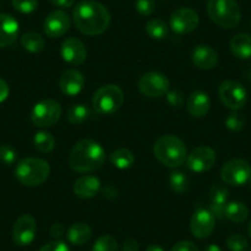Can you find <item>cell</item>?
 Segmentation results:
<instances>
[{
    "instance_id": "obj_1",
    "label": "cell",
    "mask_w": 251,
    "mask_h": 251,
    "mask_svg": "<svg viewBox=\"0 0 251 251\" xmlns=\"http://www.w3.org/2000/svg\"><path fill=\"white\" fill-rule=\"evenodd\" d=\"M73 21L81 33L98 36L105 32L111 23L107 9L95 0H81L73 9Z\"/></svg>"
},
{
    "instance_id": "obj_2",
    "label": "cell",
    "mask_w": 251,
    "mask_h": 251,
    "mask_svg": "<svg viewBox=\"0 0 251 251\" xmlns=\"http://www.w3.org/2000/svg\"><path fill=\"white\" fill-rule=\"evenodd\" d=\"M106 153L102 147L93 139L78 142L69 154V165L80 174L93 173L103 165Z\"/></svg>"
},
{
    "instance_id": "obj_3",
    "label": "cell",
    "mask_w": 251,
    "mask_h": 251,
    "mask_svg": "<svg viewBox=\"0 0 251 251\" xmlns=\"http://www.w3.org/2000/svg\"><path fill=\"white\" fill-rule=\"evenodd\" d=\"M153 153L163 165L169 168H178L187 158L185 143L178 137L171 134L161 136L156 139L153 146Z\"/></svg>"
},
{
    "instance_id": "obj_4",
    "label": "cell",
    "mask_w": 251,
    "mask_h": 251,
    "mask_svg": "<svg viewBox=\"0 0 251 251\" xmlns=\"http://www.w3.org/2000/svg\"><path fill=\"white\" fill-rule=\"evenodd\" d=\"M50 173V164L41 158H25L15 168V177L21 185L27 187L40 186L48 178Z\"/></svg>"
},
{
    "instance_id": "obj_5",
    "label": "cell",
    "mask_w": 251,
    "mask_h": 251,
    "mask_svg": "<svg viewBox=\"0 0 251 251\" xmlns=\"http://www.w3.org/2000/svg\"><path fill=\"white\" fill-rule=\"evenodd\" d=\"M207 13L214 24L223 28H234L241 20L240 6L235 0H207Z\"/></svg>"
},
{
    "instance_id": "obj_6",
    "label": "cell",
    "mask_w": 251,
    "mask_h": 251,
    "mask_svg": "<svg viewBox=\"0 0 251 251\" xmlns=\"http://www.w3.org/2000/svg\"><path fill=\"white\" fill-rule=\"evenodd\" d=\"M123 101H125V95L120 86L108 84L101 86L94 94L93 106L98 113L108 116L117 112L123 105Z\"/></svg>"
},
{
    "instance_id": "obj_7",
    "label": "cell",
    "mask_w": 251,
    "mask_h": 251,
    "mask_svg": "<svg viewBox=\"0 0 251 251\" xmlns=\"http://www.w3.org/2000/svg\"><path fill=\"white\" fill-rule=\"evenodd\" d=\"M62 116V106L53 99H45L33 106L31 111V121L36 127L47 128L58 122Z\"/></svg>"
},
{
    "instance_id": "obj_8",
    "label": "cell",
    "mask_w": 251,
    "mask_h": 251,
    "mask_svg": "<svg viewBox=\"0 0 251 251\" xmlns=\"http://www.w3.org/2000/svg\"><path fill=\"white\" fill-rule=\"evenodd\" d=\"M221 178L230 186H244L251 181V165L244 159H231L221 169Z\"/></svg>"
},
{
    "instance_id": "obj_9",
    "label": "cell",
    "mask_w": 251,
    "mask_h": 251,
    "mask_svg": "<svg viewBox=\"0 0 251 251\" xmlns=\"http://www.w3.org/2000/svg\"><path fill=\"white\" fill-rule=\"evenodd\" d=\"M218 95L222 103L231 111L241 110L248 101V91L243 84L235 80H226L221 83Z\"/></svg>"
},
{
    "instance_id": "obj_10",
    "label": "cell",
    "mask_w": 251,
    "mask_h": 251,
    "mask_svg": "<svg viewBox=\"0 0 251 251\" xmlns=\"http://www.w3.org/2000/svg\"><path fill=\"white\" fill-rule=\"evenodd\" d=\"M138 89L147 98H161L166 95L170 89V81L165 74L159 72H148L139 78Z\"/></svg>"
},
{
    "instance_id": "obj_11",
    "label": "cell",
    "mask_w": 251,
    "mask_h": 251,
    "mask_svg": "<svg viewBox=\"0 0 251 251\" xmlns=\"http://www.w3.org/2000/svg\"><path fill=\"white\" fill-rule=\"evenodd\" d=\"M216 228V217L209 211V208L199 207L194 212L190 221V229L195 238L206 239L211 236V234Z\"/></svg>"
},
{
    "instance_id": "obj_12",
    "label": "cell",
    "mask_w": 251,
    "mask_h": 251,
    "mask_svg": "<svg viewBox=\"0 0 251 251\" xmlns=\"http://www.w3.org/2000/svg\"><path fill=\"white\" fill-rule=\"evenodd\" d=\"M199 24V14L191 8H178L170 16L171 30L178 35L192 32L196 30Z\"/></svg>"
},
{
    "instance_id": "obj_13",
    "label": "cell",
    "mask_w": 251,
    "mask_h": 251,
    "mask_svg": "<svg viewBox=\"0 0 251 251\" xmlns=\"http://www.w3.org/2000/svg\"><path fill=\"white\" fill-rule=\"evenodd\" d=\"M216 151L206 146L195 148L186 158V164L188 169L194 173H204L212 169L216 164Z\"/></svg>"
},
{
    "instance_id": "obj_14",
    "label": "cell",
    "mask_w": 251,
    "mask_h": 251,
    "mask_svg": "<svg viewBox=\"0 0 251 251\" xmlns=\"http://www.w3.org/2000/svg\"><path fill=\"white\" fill-rule=\"evenodd\" d=\"M36 231H37V224L35 218L30 214H24L16 219L11 236L16 245L26 246L35 240Z\"/></svg>"
},
{
    "instance_id": "obj_15",
    "label": "cell",
    "mask_w": 251,
    "mask_h": 251,
    "mask_svg": "<svg viewBox=\"0 0 251 251\" xmlns=\"http://www.w3.org/2000/svg\"><path fill=\"white\" fill-rule=\"evenodd\" d=\"M60 55L63 60L71 66H80L85 62L88 50L80 40L75 37H69L63 41L60 46Z\"/></svg>"
},
{
    "instance_id": "obj_16",
    "label": "cell",
    "mask_w": 251,
    "mask_h": 251,
    "mask_svg": "<svg viewBox=\"0 0 251 251\" xmlns=\"http://www.w3.org/2000/svg\"><path fill=\"white\" fill-rule=\"evenodd\" d=\"M71 27V18L62 10L52 11L43 23V31L50 38H58L67 33Z\"/></svg>"
},
{
    "instance_id": "obj_17",
    "label": "cell",
    "mask_w": 251,
    "mask_h": 251,
    "mask_svg": "<svg viewBox=\"0 0 251 251\" xmlns=\"http://www.w3.org/2000/svg\"><path fill=\"white\" fill-rule=\"evenodd\" d=\"M229 190L226 185L216 183L209 190V211L218 219L226 218L224 209L228 203Z\"/></svg>"
},
{
    "instance_id": "obj_18",
    "label": "cell",
    "mask_w": 251,
    "mask_h": 251,
    "mask_svg": "<svg viewBox=\"0 0 251 251\" xmlns=\"http://www.w3.org/2000/svg\"><path fill=\"white\" fill-rule=\"evenodd\" d=\"M85 78L76 69H68L63 72L59 78V88L67 96H76L84 88Z\"/></svg>"
},
{
    "instance_id": "obj_19",
    "label": "cell",
    "mask_w": 251,
    "mask_h": 251,
    "mask_svg": "<svg viewBox=\"0 0 251 251\" xmlns=\"http://www.w3.org/2000/svg\"><path fill=\"white\" fill-rule=\"evenodd\" d=\"M191 59L197 68L203 69V71H211L218 63V54L209 46L200 45L192 50Z\"/></svg>"
},
{
    "instance_id": "obj_20",
    "label": "cell",
    "mask_w": 251,
    "mask_h": 251,
    "mask_svg": "<svg viewBox=\"0 0 251 251\" xmlns=\"http://www.w3.org/2000/svg\"><path fill=\"white\" fill-rule=\"evenodd\" d=\"M101 182L98 177L91 175H83L74 182L73 191L76 197L81 200H90L100 192Z\"/></svg>"
},
{
    "instance_id": "obj_21",
    "label": "cell",
    "mask_w": 251,
    "mask_h": 251,
    "mask_svg": "<svg viewBox=\"0 0 251 251\" xmlns=\"http://www.w3.org/2000/svg\"><path fill=\"white\" fill-rule=\"evenodd\" d=\"M19 23L8 14H0V48L13 45L19 36Z\"/></svg>"
},
{
    "instance_id": "obj_22",
    "label": "cell",
    "mask_w": 251,
    "mask_h": 251,
    "mask_svg": "<svg viewBox=\"0 0 251 251\" xmlns=\"http://www.w3.org/2000/svg\"><path fill=\"white\" fill-rule=\"evenodd\" d=\"M186 107H187L190 115L196 118H201L208 113L209 108H211V99H209L208 94L204 91L196 90L188 96L187 101H186Z\"/></svg>"
},
{
    "instance_id": "obj_23",
    "label": "cell",
    "mask_w": 251,
    "mask_h": 251,
    "mask_svg": "<svg viewBox=\"0 0 251 251\" xmlns=\"http://www.w3.org/2000/svg\"><path fill=\"white\" fill-rule=\"evenodd\" d=\"M230 50L239 59L251 58V36L248 33H238L230 41Z\"/></svg>"
},
{
    "instance_id": "obj_24",
    "label": "cell",
    "mask_w": 251,
    "mask_h": 251,
    "mask_svg": "<svg viewBox=\"0 0 251 251\" xmlns=\"http://www.w3.org/2000/svg\"><path fill=\"white\" fill-rule=\"evenodd\" d=\"M93 236V230L85 223H74L67 230L68 241L73 245H84Z\"/></svg>"
},
{
    "instance_id": "obj_25",
    "label": "cell",
    "mask_w": 251,
    "mask_h": 251,
    "mask_svg": "<svg viewBox=\"0 0 251 251\" xmlns=\"http://www.w3.org/2000/svg\"><path fill=\"white\" fill-rule=\"evenodd\" d=\"M224 214H226V218L229 219L230 222H233V223H244L249 217V208L246 207V204L243 203V202H228V203L226 204Z\"/></svg>"
},
{
    "instance_id": "obj_26",
    "label": "cell",
    "mask_w": 251,
    "mask_h": 251,
    "mask_svg": "<svg viewBox=\"0 0 251 251\" xmlns=\"http://www.w3.org/2000/svg\"><path fill=\"white\" fill-rule=\"evenodd\" d=\"M110 161L115 168L125 170V169H129L134 164V155L131 151L126 148H120L113 151L110 154Z\"/></svg>"
},
{
    "instance_id": "obj_27",
    "label": "cell",
    "mask_w": 251,
    "mask_h": 251,
    "mask_svg": "<svg viewBox=\"0 0 251 251\" xmlns=\"http://www.w3.org/2000/svg\"><path fill=\"white\" fill-rule=\"evenodd\" d=\"M21 46L25 48L27 52L40 53L45 50L46 41L40 33L37 32H26L21 37Z\"/></svg>"
},
{
    "instance_id": "obj_28",
    "label": "cell",
    "mask_w": 251,
    "mask_h": 251,
    "mask_svg": "<svg viewBox=\"0 0 251 251\" xmlns=\"http://www.w3.org/2000/svg\"><path fill=\"white\" fill-rule=\"evenodd\" d=\"M146 32L153 40H164L169 36V27L165 21L160 19H153L147 23Z\"/></svg>"
},
{
    "instance_id": "obj_29",
    "label": "cell",
    "mask_w": 251,
    "mask_h": 251,
    "mask_svg": "<svg viewBox=\"0 0 251 251\" xmlns=\"http://www.w3.org/2000/svg\"><path fill=\"white\" fill-rule=\"evenodd\" d=\"M33 144H35V148L41 153H50L55 147V139L50 132L41 131L35 134Z\"/></svg>"
},
{
    "instance_id": "obj_30",
    "label": "cell",
    "mask_w": 251,
    "mask_h": 251,
    "mask_svg": "<svg viewBox=\"0 0 251 251\" xmlns=\"http://www.w3.org/2000/svg\"><path fill=\"white\" fill-rule=\"evenodd\" d=\"M91 112L85 105H73L68 108L67 111V120L72 123V125H81L89 120Z\"/></svg>"
},
{
    "instance_id": "obj_31",
    "label": "cell",
    "mask_w": 251,
    "mask_h": 251,
    "mask_svg": "<svg viewBox=\"0 0 251 251\" xmlns=\"http://www.w3.org/2000/svg\"><path fill=\"white\" fill-rule=\"evenodd\" d=\"M169 183H170V187L175 194H183L188 190V186H190V180H188V176L186 174L181 173V171H173L170 174V178H169Z\"/></svg>"
},
{
    "instance_id": "obj_32",
    "label": "cell",
    "mask_w": 251,
    "mask_h": 251,
    "mask_svg": "<svg viewBox=\"0 0 251 251\" xmlns=\"http://www.w3.org/2000/svg\"><path fill=\"white\" fill-rule=\"evenodd\" d=\"M226 248L230 251H248L249 250V241L241 234L235 233L230 234L226 240Z\"/></svg>"
},
{
    "instance_id": "obj_33",
    "label": "cell",
    "mask_w": 251,
    "mask_h": 251,
    "mask_svg": "<svg viewBox=\"0 0 251 251\" xmlns=\"http://www.w3.org/2000/svg\"><path fill=\"white\" fill-rule=\"evenodd\" d=\"M91 251H118V243L113 236L101 235L95 241Z\"/></svg>"
},
{
    "instance_id": "obj_34",
    "label": "cell",
    "mask_w": 251,
    "mask_h": 251,
    "mask_svg": "<svg viewBox=\"0 0 251 251\" xmlns=\"http://www.w3.org/2000/svg\"><path fill=\"white\" fill-rule=\"evenodd\" d=\"M226 128L231 132H240L245 127V118L239 111H233L226 118Z\"/></svg>"
},
{
    "instance_id": "obj_35",
    "label": "cell",
    "mask_w": 251,
    "mask_h": 251,
    "mask_svg": "<svg viewBox=\"0 0 251 251\" xmlns=\"http://www.w3.org/2000/svg\"><path fill=\"white\" fill-rule=\"evenodd\" d=\"M18 159V151L10 144L0 146V161L5 165H14Z\"/></svg>"
},
{
    "instance_id": "obj_36",
    "label": "cell",
    "mask_w": 251,
    "mask_h": 251,
    "mask_svg": "<svg viewBox=\"0 0 251 251\" xmlns=\"http://www.w3.org/2000/svg\"><path fill=\"white\" fill-rule=\"evenodd\" d=\"M11 4L21 14H31L38 8V0H11Z\"/></svg>"
},
{
    "instance_id": "obj_37",
    "label": "cell",
    "mask_w": 251,
    "mask_h": 251,
    "mask_svg": "<svg viewBox=\"0 0 251 251\" xmlns=\"http://www.w3.org/2000/svg\"><path fill=\"white\" fill-rule=\"evenodd\" d=\"M134 8L139 15L151 16L155 11V1L154 0H137Z\"/></svg>"
},
{
    "instance_id": "obj_38",
    "label": "cell",
    "mask_w": 251,
    "mask_h": 251,
    "mask_svg": "<svg viewBox=\"0 0 251 251\" xmlns=\"http://www.w3.org/2000/svg\"><path fill=\"white\" fill-rule=\"evenodd\" d=\"M166 100L171 107L180 108L181 106H183L185 99H183V94L178 89H171V90L169 89V91L166 93Z\"/></svg>"
},
{
    "instance_id": "obj_39",
    "label": "cell",
    "mask_w": 251,
    "mask_h": 251,
    "mask_svg": "<svg viewBox=\"0 0 251 251\" xmlns=\"http://www.w3.org/2000/svg\"><path fill=\"white\" fill-rule=\"evenodd\" d=\"M40 251H71V249H69V246L64 241L53 240L50 243L43 245L40 249Z\"/></svg>"
},
{
    "instance_id": "obj_40",
    "label": "cell",
    "mask_w": 251,
    "mask_h": 251,
    "mask_svg": "<svg viewBox=\"0 0 251 251\" xmlns=\"http://www.w3.org/2000/svg\"><path fill=\"white\" fill-rule=\"evenodd\" d=\"M170 251H199V248L192 241L183 240L175 244V246H173Z\"/></svg>"
},
{
    "instance_id": "obj_41",
    "label": "cell",
    "mask_w": 251,
    "mask_h": 251,
    "mask_svg": "<svg viewBox=\"0 0 251 251\" xmlns=\"http://www.w3.org/2000/svg\"><path fill=\"white\" fill-rule=\"evenodd\" d=\"M50 235L55 239V240H59V239L64 235V233H66V228H64V226H63L60 223H55L50 226Z\"/></svg>"
},
{
    "instance_id": "obj_42",
    "label": "cell",
    "mask_w": 251,
    "mask_h": 251,
    "mask_svg": "<svg viewBox=\"0 0 251 251\" xmlns=\"http://www.w3.org/2000/svg\"><path fill=\"white\" fill-rule=\"evenodd\" d=\"M139 245L134 239H126L122 244V251H138Z\"/></svg>"
},
{
    "instance_id": "obj_43",
    "label": "cell",
    "mask_w": 251,
    "mask_h": 251,
    "mask_svg": "<svg viewBox=\"0 0 251 251\" xmlns=\"http://www.w3.org/2000/svg\"><path fill=\"white\" fill-rule=\"evenodd\" d=\"M50 3L60 9H68L75 4V0H50Z\"/></svg>"
},
{
    "instance_id": "obj_44",
    "label": "cell",
    "mask_w": 251,
    "mask_h": 251,
    "mask_svg": "<svg viewBox=\"0 0 251 251\" xmlns=\"http://www.w3.org/2000/svg\"><path fill=\"white\" fill-rule=\"evenodd\" d=\"M9 96V85L6 84L5 80L0 78V102H4V101L8 99Z\"/></svg>"
},
{
    "instance_id": "obj_45",
    "label": "cell",
    "mask_w": 251,
    "mask_h": 251,
    "mask_svg": "<svg viewBox=\"0 0 251 251\" xmlns=\"http://www.w3.org/2000/svg\"><path fill=\"white\" fill-rule=\"evenodd\" d=\"M102 194H103V196L106 197V199H110V200H115L116 197L118 196L117 188L113 187V186H111V185L106 186V187L103 188Z\"/></svg>"
},
{
    "instance_id": "obj_46",
    "label": "cell",
    "mask_w": 251,
    "mask_h": 251,
    "mask_svg": "<svg viewBox=\"0 0 251 251\" xmlns=\"http://www.w3.org/2000/svg\"><path fill=\"white\" fill-rule=\"evenodd\" d=\"M204 251H222V249L216 244H209V245L206 246Z\"/></svg>"
},
{
    "instance_id": "obj_47",
    "label": "cell",
    "mask_w": 251,
    "mask_h": 251,
    "mask_svg": "<svg viewBox=\"0 0 251 251\" xmlns=\"http://www.w3.org/2000/svg\"><path fill=\"white\" fill-rule=\"evenodd\" d=\"M146 251H164V249L161 248V246L155 245V244H151V245H149L148 248L146 249Z\"/></svg>"
},
{
    "instance_id": "obj_48",
    "label": "cell",
    "mask_w": 251,
    "mask_h": 251,
    "mask_svg": "<svg viewBox=\"0 0 251 251\" xmlns=\"http://www.w3.org/2000/svg\"><path fill=\"white\" fill-rule=\"evenodd\" d=\"M248 234H249V236L251 238V221L249 222V224H248Z\"/></svg>"
},
{
    "instance_id": "obj_49",
    "label": "cell",
    "mask_w": 251,
    "mask_h": 251,
    "mask_svg": "<svg viewBox=\"0 0 251 251\" xmlns=\"http://www.w3.org/2000/svg\"><path fill=\"white\" fill-rule=\"evenodd\" d=\"M250 251H251V250H250Z\"/></svg>"
}]
</instances>
